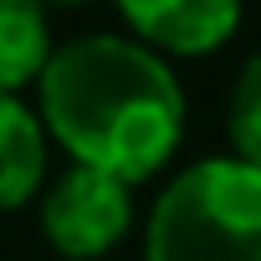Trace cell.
<instances>
[{
	"label": "cell",
	"mask_w": 261,
	"mask_h": 261,
	"mask_svg": "<svg viewBox=\"0 0 261 261\" xmlns=\"http://www.w3.org/2000/svg\"><path fill=\"white\" fill-rule=\"evenodd\" d=\"M36 108L51 144L72 164L108 169L128 185H149L185 144V82L164 51L139 36L87 31L57 41L36 77Z\"/></svg>",
	"instance_id": "obj_1"
},
{
	"label": "cell",
	"mask_w": 261,
	"mask_h": 261,
	"mask_svg": "<svg viewBox=\"0 0 261 261\" xmlns=\"http://www.w3.org/2000/svg\"><path fill=\"white\" fill-rule=\"evenodd\" d=\"M51 51H57L51 6H41V0H0V87L6 92L36 87Z\"/></svg>",
	"instance_id": "obj_6"
},
{
	"label": "cell",
	"mask_w": 261,
	"mask_h": 261,
	"mask_svg": "<svg viewBox=\"0 0 261 261\" xmlns=\"http://www.w3.org/2000/svg\"><path fill=\"white\" fill-rule=\"evenodd\" d=\"M46 169H51V134L41 123V108L0 87V215L31 205L51 179Z\"/></svg>",
	"instance_id": "obj_5"
},
{
	"label": "cell",
	"mask_w": 261,
	"mask_h": 261,
	"mask_svg": "<svg viewBox=\"0 0 261 261\" xmlns=\"http://www.w3.org/2000/svg\"><path fill=\"white\" fill-rule=\"evenodd\" d=\"M36 225L62 261H102L134 230V185L92 164H67L41 185Z\"/></svg>",
	"instance_id": "obj_3"
},
{
	"label": "cell",
	"mask_w": 261,
	"mask_h": 261,
	"mask_svg": "<svg viewBox=\"0 0 261 261\" xmlns=\"http://www.w3.org/2000/svg\"><path fill=\"white\" fill-rule=\"evenodd\" d=\"M225 139H230V154L261 164V46L241 62V72L230 82V97H225Z\"/></svg>",
	"instance_id": "obj_7"
},
{
	"label": "cell",
	"mask_w": 261,
	"mask_h": 261,
	"mask_svg": "<svg viewBox=\"0 0 261 261\" xmlns=\"http://www.w3.org/2000/svg\"><path fill=\"white\" fill-rule=\"evenodd\" d=\"M41 6H51V11H72V6H87V0H41Z\"/></svg>",
	"instance_id": "obj_8"
},
{
	"label": "cell",
	"mask_w": 261,
	"mask_h": 261,
	"mask_svg": "<svg viewBox=\"0 0 261 261\" xmlns=\"http://www.w3.org/2000/svg\"><path fill=\"white\" fill-rule=\"evenodd\" d=\"M128 36L164 51L169 62L215 57L246 16V0H113Z\"/></svg>",
	"instance_id": "obj_4"
},
{
	"label": "cell",
	"mask_w": 261,
	"mask_h": 261,
	"mask_svg": "<svg viewBox=\"0 0 261 261\" xmlns=\"http://www.w3.org/2000/svg\"><path fill=\"white\" fill-rule=\"evenodd\" d=\"M144 261H261V164L241 154L185 164L144 215Z\"/></svg>",
	"instance_id": "obj_2"
}]
</instances>
